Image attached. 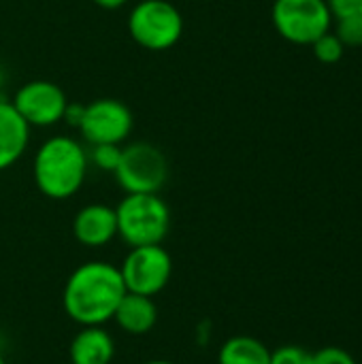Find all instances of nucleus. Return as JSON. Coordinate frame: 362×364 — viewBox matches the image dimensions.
Returning <instances> with one entry per match:
<instances>
[{
    "label": "nucleus",
    "mask_w": 362,
    "mask_h": 364,
    "mask_svg": "<svg viewBox=\"0 0 362 364\" xmlns=\"http://www.w3.org/2000/svg\"><path fill=\"white\" fill-rule=\"evenodd\" d=\"M126 294L119 267L107 260L81 262L66 279L62 309L79 326H107Z\"/></svg>",
    "instance_id": "obj_1"
},
{
    "label": "nucleus",
    "mask_w": 362,
    "mask_h": 364,
    "mask_svg": "<svg viewBox=\"0 0 362 364\" xmlns=\"http://www.w3.org/2000/svg\"><path fill=\"white\" fill-rule=\"evenodd\" d=\"M90 171L85 145L68 134L45 139L32 160V177L36 190L49 200H68L75 196Z\"/></svg>",
    "instance_id": "obj_2"
},
{
    "label": "nucleus",
    "mask_w": 362,
    "mask_h": 364,
    "mask_svg": "<svg viewBox=\"0 0 362 364\" xmlns=\"http://www.w3.org/2000/svg\"><path fill=\"white\" fill-rule=\"evenodd\" d=\"M117 237L128 247L162 245L171 230V209L160 194H126L117 207Z\"/></svg>",
    "instance_id": "obj_3"
},
{
    "label": "nucleus",
    "mask_w": 362,
    "mask_h": 364,
    "mask_svg": "<svg viewBox=\"0 0 362 364\" xmlns=\"http://www.w3.org/2000/svg\"><path fill=\"white\" fill-rule=\"evenodd\" d=\"M130 38L147 51H166L183 34V17L169 0H139L128 13Z\"/></svg>",
    "instance_id": "obj_4"
},
{
    "label": "nucleus",
    "mask_w": 362,
    "mask_h": 364,
    "mask_svg": "<svg viewBox=\"0 0 362 364\" xmlns=\"http://www.w3.org/2000/svg\"><path fill=\"white\" fill-rule=\"evenodd\" d=\"M113 177L126 194H160L169 179V162L156 145L130 143L122 147Z\"/></svg>",
    "instance_id": "obj_5"
},
{
    "label": "nucleus",
    "mask_w": 362,
    "mask_h": 364,
    "mask_svg": "<svg viewBox=\"0 0 362 364\" xmlns=\"http://www.w3.org/2000/svg\"><path fill=\"white\" fill-rule=\"evenodd\" d=\"M271 19L284 41L309 47L333 26L326 0H275Z\"/></svg>",
    "instance_id": "obj_6"
},
{
    "label": "nucleus",
    "mask_w": 362,
    "mask_h": 364,
    "mask_svg": "<svg viewBox=\"0 0 362 364\" xmlns=\"http://www.w3.org/2000/svg\"><path fill=\"white\" fill-rule=\"evenodd\" d=\"M126 292L156 299L173 277V258L162 245L130 247L119 264Z\"/></svg>",
    "instance_id": "obj_7"
},
{
    "label": "nucleus",
    "mask_w": 362,
    "mask_h": 364,
    "mask_svg": "<svg viewBox=\"0 0 362 364\" xmlns=\"http://www.w3.org/2000/svg\"><path fill=\"white\" fill-rule=\"evenodd\" d=\"M134 128L132 111L117 98H96L85 105L79 136L87 145H124Z\"/></svg>",
    "instance_id": "obj_8"
},
{
    "label": "nucleus",
    "mask_w": 362,
    "mask_h": 364,
    "mask_svg": "<svg viewBox=\"0 0 362 364\" xmlns=\"http://www.w3.org/2000/svg\"><path fill=\"white\" fill-rule=\"evenodd\" d=\"M11 102L30 128H51L60 124L68 107L64 90L47 79H32L23 83Z\"/></svg>",
    "instance_id": "obj_9"
},
{
    "label": "nucleus",
    "mask_w": 362,
    "mask_h": 364,
    "mask_svg": "<svg viewBox=\"0 0 362 364\" xmlns=\"http://www.w3.org/2000/svg\"><path fill=\"white\" fill-rule=\"evenodd\" d=\"M73 237L79 245L98 250L117 239V218L115 207L105 203H90L75 213Z\"/></svg>",
    "instance_id": "obj_10"
},
{
    "label": "nucleus",
    "mask_w": 362,
    "mask_h": 364,
    "mask_svg": "<svg viewBox=\"0 0 362 364\" xmlns=\"http://www.w3.org/2000/svg\"><path fill=\"white\" fill-rule=\"evenodd\" d=\"M32 128L17 113L11 100L0 96V173L17 164L30 145Z\"/></svg>",
    "instance_id": "obj_11"
},
{
    "label": "nucleus",
    "mask_w": 362,
    "mask_h": 364,
    "mask_svg": "<svg viewBox=\"0 0 362 364\" xmlns=\"http://www.w3.org/2000/svg\"><path fill=\"white\" fill-rule=\"evenodd\" d=\"M115 358V339L107 326H81L70 339V364H111Z\"/></svg>",
    "instance_id": "obj_12"
},
{
    "label": "nucleus",
    "mask_w": 362,
    "mask_h": 364,
    "mask_svg": "<svg viewBox=\"0 0 362 364\" xmlns=\"http://www.w3.org/2000/svg\"><path fill=\"white\" fill-rule=\"evenodd\" d=\"M111 322L130 337L149 335L158 324V305L151 296L126 292Z\"/></svg>",
    "instance_id": "obj_13"
},
{
    "label": "nucleus",
    "mask_w": 362,
    "mask_h": 364,
    "mask_svg": "<svg viewBox=\"0 0 362 364\" xmlns=\"http://www.w3.org/2000/svg\"><path fill=\"white\" fill-rule=\"evenodd\" d=\"M218 364H271V350L256 337L235 335L220 346Z\"/></svg>",
    "instance_id": "obj_14"
},
{
    "label": "nucleus",
    "mask_w": 362,
    "mask_h": 364,
    "mask_svg": "<svg viewBox=\"0 0 362 364\" xmlns=\"http://www.w3.org/2000/svg\"><path fill=\"white\" fill-rule=\"evenodd\" d=\"M119 158H122V145L105 143V145H90V149H87L90 166H96L98 171H105L111 175L115 173Z\"/></svg>",
    "instance_id": "obj_15"
},
{
    "label": "nucleus",
    "mask_w": 362,
    "mask_h": 364,
    "mask_svg": "<svg viewBox=\"0 0 362 364\" xmlns=\"http://www.w3.org/2000/svg\"><path fill=\"white\" fill-rule=\"evenodd\" d=\"M312 49H314V55L316 60H320L322 64H335L344 58V43L337 38V34L333 30H329L326 34H322L316 43H312Z\"/></svg>",
    "instance_id": "obj_16"
},
{
    "label": "nucleus",
    "mask_w": 362,
    "mask_h": 364,
    "mask_svg": "<svg viewBox=\"0 0 362 364\" xmlns=\"http://www.w3.org/2000/svg\"><path fill=\"white\" fill-rule=\"evenodd\" d=\"M337 38L344 43V47H361L362 45V15H348L337 17L335 30Z\"/></svg>",
    "instance_id": "obj_17"
},
{
    "label": "nucleus",
    "mask_w": 362,
    "mask_h": 364,
    "mask_svg": "<svg viewBox=\"0 0 362 364\" xmlns=\"http://www.w3.org/2000/svg\"><path fill=\"white\" fill-rule=\"evenodd\" d=\"M271 364H314V354L301 346H282L271 352Z\"/></svg>",
    "instance_id": "obj_18"
},
{
    "label": "nucleus",
    "mask_w": 362,
    "mask_h": 364,
    "mask_svg": "<svg viewBox=\"0 0 362 364\" xmlns=\"http://www.w3.org/2000/svg\"><path fill=\"white\" fill-rule=\"evenodd\" d=\"M314 364H358L356 358L344 350V348H335V346H329V348H322L314 354Z\"/></svg>",
    "instance_id": "obj_19"
},
{
    "label": "nucleus",
    "mask_w": 362,
    "mask_h": 364,
    "mask_svg": "<svg viewBox=\"0 0 362 364\" xmlns=\"http://www.w3.org/2000/svg\"><path fill=\"white\" fill-rule=\"evenodd\" d=\"M333 17L362 15V0H326Z\"/></svg>",
    "instance_id": "obj_20"
},
{
    "label": "nucleus",
    "mask_w": 362,
    "mask_h": 364,
    "mask_svg": "<svg viewBox=\"0 0 362 364\" xmlns=\"http://www.w3.org/2000/svg\"><path fill=\"white\" fill-rule=\"evenodd\" d=\"M83 111H85V105L83 102H68V107H66V111H64V119L62 122H66L70 128H79V124H81V117H83Z\"/></svg>",
    "instance_id": "obj_21"
},
{
    "label": "nucleus",
    "mask_w": 362,
    "mask_h": 364,
    "mask_svg": "<svg viewBox=\"0 0 362 364\" xmlns=\"http://www.w3.org/2000/svg\"><path fill=\"white\" fill-rule=\"evenodd\" d=\"M96 6H100V9H107V11H115V9H122V6H126L130 0H92Z\"/></svg>",
    "instance_id": "obj_22"
},
{
    "label": "nucleus",
    "mask_w": 362,
    "mask_h": 364,
    "mask_svg": "<svg viewBox=\"0 0 362 364\" xmlns=\"http://www.w3.org/2000/svg\"><path fill=\"white\" fill-rule=\"evenodd\" d=\"M143 364H177L173 363V360H164V358H156V360H147V363Z\"/></svg>",
    "instance_id": "obj_23"
},
{
    "label": "nucleus",
    "mask_w": 362,
    "mask_h": 364,
    "mask_svg": "<svg viewBox=\"0 0 362 364\" xmlns=\"http://www.w3.org/2000/svg\"><path fill=\"white\" fill-rule=\"evenodd\" d=\"M4 83H6V73H4V68L0 66V90H2Z\"/></svg>",
    "instance_id": "obj_24"
},
{
    "label": "nucleus",
    "mask_w": 362,
    "mask_h": 364,
    "mask_svg": "<svg viewBox=\"0 0 362 364\" xmlns=\"http://www.w3.org/2000/svg\"><path fill=\"white\" fill-rule=\"evenodd\" d=\"M0 364H6V360H4V356H2V352H0Z\"/></svg>",
    "instance_id": "obj_25"
},
{
    "label": "nucleus",
    "mask_w": 362,
    "mask_h": 364,
    "mask_svg": "<svg viewBox=\"0 0 362 364\" xmlns=\"http://www.w3.org/2000/svg\"><path fill=\"white\" fill-rule=\"evenodd\" d=\"M66 364H70V363H66Z\"/></svg>",
    "instance_id": "obj_26"
}]
</instances>
